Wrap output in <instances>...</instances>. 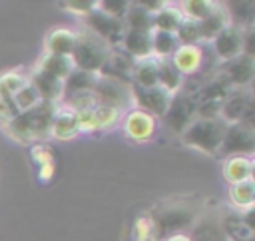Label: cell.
<instances>
[{
	"label": "cell",
	"mask_w": 255,
	"mask_h": 241,
	"mask_svg": "<svg viewBox=\"0 0 255 241\" xmlns=\"http://www.w3.org/2000/svg\"><path fill=\"white\" fill-rule=\"evenodd\" d=\"M30 155H32V159H34L38 165H40V163H46V161H54L50 147H46V145H42V143H36V145H32V151H30Z\"/></svg>",
	"instance_id": "obj_41"
},
{
	"label": "cell",
	"mask_w": 255,
	"mask_h": 241,
	"mask_svg": "<svg viewBox=\"0 0 255 241\" xmlns=\"http://www.w3.org/2000/svg\"><path fill=\"white\" fill-rule=\"evenodd\" d=\"M251 211L245 213H229L221 215V227L227 237V241H253V223H251Z\"/></svg>",
	"instance_id": "obj_15"
},
{
	"label": "cell",
	"mask_w": 255,
	"mask_h": 241,
	"mask_svg": "<svg viewBox=\"0 0 255 241\" xmlns=\"http://www.w3.org/2000/svg\"><path fill=\"white\" fill-rule=\"evenodd\" d=\"M159 241H191V237H189V233H171V235L161 237Z\"/></svg>",
	"instance_id": "obj_43"
},
{
	"label": "cell",
	"mask_w": 255,
	"mask_h": 241,
	"mask_svg": "<svg viewBox=\"0 0 255 241\" xmlns=\"http://www.w3.org/2000/svg\"><path fill=\"white\" fill-rule=\"evenodd\" d=\"M169 60L183 78H189V76H195L203 68L205 52L201 44H179Z\"/></svg>",
	"instance_id": "obj_14"
},
{
	"label": "cell",
	"mask_w": 255,
	"mask_h": 241,
	"mask_svg": "<svg viewBox=\"0 0 255 241\" xmlns=\"http://www.w3.org/2000/svg\"><path fill=\"white\" fill-rule=\"evenodd\" d=\"M129 239L131 241H159V231L149 215V211L139 213L133 223H131V231H129Z\"/></svg>",
	"instance_id": "obj_27"
},
{
	"label": "cell",
	"mask_w": 255,
	"mask_h": 241,
	"mask_svg": "<svg viewBox=\"0 0 255 241\" xmlns=\"http://www.w3.org/2000/svg\"><path fill=\"white\" fill-rule=\"evenodd\" d=\"M98 80V74L92 72H82L74 70L66 80H64V94H74V92H84V90H94V84ZM64 96V98H66Z\"/></svg>",
	"instance_id": "obj_34"
},
{
	"label": "cell",
	"mask_w": 255,
	"mask_h": 241,
	"mask_svg": "<svg viewBox=\"0 0 255 241\" xmlns=\"http://www.w3.org/2000/svg\"><path fill=\"white\" fill-rule=\"evenodd\" d=\"M129 6H131L129 0H102V2H98V10H102L104 14L112 16L116 20H124Z\"/></svg>",
	"instance_id": "obj_39"
},
{
	"label": "cell",
	"mask_w": 255,
	"mask_h": 241,
	"mask_svg": "<svg viewBox=\"0 0 255 241\" xmlns=\"http://www.w3.org/2000/svg\"><path fill=\"white\" fill-rule=\"evenodd\" d=\"M84 28H88L92 34L102 38L110 48H120L124 32H126V26H124L122 20H116V18L108 16L98 8L84 18Z\"/></svg>",
	"instance_id": "obj_9"
},
{
	"label": "cell",
	"mask_w": 255,
	"mask_h": 241,
	"mask_svg": "<svg viewBox=\"0 0 255 241\" xmlns=\"http://www.w3.org/2000/svg\"><path fill=\"white\" fill-rule=\"evenodd\" d=\"M60 6L68 14L86 18L88 14H92L98 8V0H66V2H60Z\"/></svg>",
	"instance_id": "obj_38"
},
{
	"label": "cell",
	"mask_w": 255,
	"mask_h": 241,
	"mask_svg": "<svg viewBox=\"0 0 255 241\" xmlns=\"http://www.w3.org/2000/svg\"><path fill=\"white\" fill-rule=\"evenodd\" d=\"M16 108L12 104V100H6V98H0V127L6 125L10 120H14L16 116Z\"/></svg>",
	"instance_id": "obj_40"
},
{
	"label": "cell",
	"mask_w": 255,
	"mask_h": 241,
	"mask_svg": "<svg viewBox=\"0 0 255 241\" xmlns=\"http://www.w3.org/2000/svg\"><path fill=\"white\" fill-rule=\"evenodd\" d=\"M74 46H76V30L68 26H56L44 38V54L72 58Z\"/></svg>",
	"instance_id": "obj_18"
},
{
	"label": "cell",
	"mask_w": 255,
	"mask_h": 241,
	"mask_svg": "<svg viewBox=\"0 0 255 241\" xmlns=\"http://www.w3.org/2000/svg\"><path fill=\"white\" fill-rule=\"evenodd\" d=\"M201 211L203 207L195 199H165L149 209V215L159 237H165L171 233H187V229H191L199 219Z\"/></svg>",
	"instance_id": "obj_2"
},
{
	"label": "cell",
	"mask_w": 255,
	"mask_h": 241,
	"mask_svg": "<svg viewBox=\"0 0 255 241\" xmlns=\"http://www.w3.org/2000/svg\"><path fill=\"white\" fill-rule=\"evenodd\" d=\"M110 50L112 48L102 38L92 34L88 28H82V30H76V46L72 52V62L76 70L100 74L108 60Z\"/></svg>",
	"instance_id": "obj_4"
},
{
	"label": "cell",
	"mask_w": 255,
	"mask_h": 241,
	"mask_svg": "<svg viewBox=\"0 0 255 241\" xmlns=\"http://www.w3.org/2000/svg\"><path fill=\"white\" fill-rule=\"evenodd\" d=\"M251 110H253V98L251 90H233L221 104V120L225 123H235V121H247L251 123Z\"/></svg>",
	"instance_id": "obj_11"
},
{
	"label": "cell",
	"mask_w": 255,
	"mask_h": 241,
	"mask_svg": "<svg viewBox=\"0 0 255 241\" xmlns=\"http://www.w3.org/2000/svg\"><path fill=\"white\" fill-rule=\"evenodd\" d=\"M183 16L177 8L175 2H167L155 16H153V30H159V32H169V34H175L177 26L181 24Z\"/></svg>",
	"instance_id": "obj_28"
},
{
	"label": "cell",
	"mask_w": 255,
	"mask_h": 241,
	"mask_svg": "<svg viewBox=\"0 0 255 241\" xmlns=\"http://www.w3.org/2000/svg\"><path fill=\"white\" fill-rule=\"evenodd\" d=\"M137 4H139V6H141L149 16H155V14H157V12L167 4V0H139Z\"/></svg>",
	"instance_id": "obj_42"
},
{
	"label": "cell",
	"mask_w": 255,
	"mask_h": 241,
	"mask_svg": "<svg viewBox=\"0 0 255 241\" xmlns=\"http://www.w3.org/2000/svg\"><path fill=\"white\" fill-rule=\"evenodd\" d=\"M195 110H197V102H195V94L189 92H177L165 112V121L167 125L181 133L193 120H195Z\"/></svg>",
	"instance_id": "obj_10"
},
{
	"label": "cell",
	"mask_w": 255,
	"mask_h": 241,
	"mask_svg": "<svg viewBox=\"0 0 255 241\" xmlns=\"http://www.w3.org/2000/svg\"><path fill=\"white\" fill-rule=\"evenodd\" d=\"M129 88H131V84L98 74V80L94 84V94L98 98V104L128 112V108L131 106V90Z\"/></svg>",
	"instance_id": "obj_7"
},
{
	"label": "cell",
	"mask_w": 255,
	"mask_h": 241,
	"mask_svg": "<svg viewBox=\"0 0 255 241\" xmlns=\"http://www.w3.org/2000/svg\"><path fill=\"white\" fill-rule=\"evenodd\" d=\"M253 149H255L253 123H247V121L227 123L219 153H223L225 157H229V155H253Z\"/></svg>",
	"instance_id": "obj_6"
},
{
	"label": "cell",
	"mask_w": 255,
	"mask_h": 241,
	"mask_svg": "<svg viewBox=\"0 0 255 241\" xmlns=\"http://www.w3.org/2000/svg\"><path fill=\"white\" fill-rule=\"evenodd\" d=\"M179 42L175 38V34L169 32H159L153 30L151 32V56L157 60H169L173 56V52L177 50Z\"/></svg>",
	"instance_id": "obj_30"
},
{
	"label": "cell",
	"mask_w": 255,
	"mask_h": 241,
	"mask_svg": "<svg viewBox=\"0 0 255 241\" xmlns=\"http://www.w3.org/2000/svg\"><path fill=\"white\" fill-rule=\"evenodd\" d=\"M120 123H122L124 137L133 143H147L155 137V131H157V118L137 108H129L128 112H124V118Z\"/></svg>",
	"instance_id": "obj_5"
},
{
	"label": "cell",
	"mask_w": 255,
	"mask_h": 241,
	"mask_svg": "<svg viewBox=\"0 0 255 241\" xmlns=\"http://www.w3.org/2000/svg\"><path fill=\"white\" fill-rule=\"evenodd\" d=\"M253 167H255V161L251 155H229L221 163V173H223V179L231 185L245 179H253Z\"/></svg>",
	"instance_id": "obj_20"
},
{
	"label": "cell",
	"mask_w": 255,
	"mask_h": 241,
	"mask_svg": "<svg viewBox=\"0 0 255 241\" xmlns=\"http://www.w3.org/2000/svg\"><path fill=\"white\" fill-rule=\"evenodd\" d=\"M131 86H137V88L157 86V58L149 56V58H141L133 62Z\"/></svg>",
	"instance_id": "obj_25"
},
{
	"label": "cell",
	"mask_w": 255,
	"mask_h": 241,
	"mask_svg": "<svg viewBox=\"0 0 255 241\" xmlns=\"http://www.w3.org/2000/svg\"><path fill=\"white\" fill-rule=\"evenodd\" d=\"M227 123L221 118H195L181 133L183 145L205 153V155H217L223 135H225Z\"/></svg>",
	"instance_id": "obj_3"
},
{
	"label": "cell",
	"mask_w": 255,
	"mask_h": 241,
	"mask_svg": "<svg viewBox=\"0 0 255 241\" xmlns=\"http://www.w3.org/2000/svg\"><path fill=\"white\" fill-rule=\"evenodd\" d=\"M126 30H137V32H153V16H149L137 2H131L128 14L124 16Z\"/></svg>",
	"instance_id": "obj_31"
},
{
	"label": "cell",
	"mask_w": 255,
	"mask_h": 241,
	"mask_svg": "<svg viewBox=\"0 0 255 241\" xmlns=\"http://www.w3.org/2000/svg\"><path fill=\"white\" fill-rule=\"evenodd\" d=\"M50 135L54 139H60V141H70V139L78 137L80 127H78L76 112L70 110L68 106L60 104L54 118H52V123H50Z\"/></svg>",
	"instance_id": "obj_17"
},
{
	"label": "cell",
	"mask_w": 255,
	"mask_h": 241,
	"mask_svg": "<svg viewBox=\"0 0 255 241\" xmlns=\"http://www.w3.org/2000/svg\"><path fill=\"white\" fill-rule=\"evenodd\" d=\"M120 50L126 52L133 60L149 58L151 56V32H137V30H126Z\"/></svg>",
	"instance_id": "obj_21"
},
{
	"label": "cell",
	"mask_w": 255,
	"mask_h": 241,
	"mask_svg": "<svg viewBox=\"0 0 255 241\" xmlns=\"http://www.w3.org/2000/svg\"><path fill=\"white\" fill-rule=\"evenodd\" d=\"M243 34H245V30L239 26H233V24H229L225 30H221L211 40L215 56L221 62H229V60L241 56L243 54Z\"/></svg>",
	"instance_id": "obj_13"
},
{
	"label": "cell",
	"mask_w": 255,
	"mask_h": 241,
	"mask_svg": "<svg viewBox=\"0 0 255 241\" xmlns=\"http://www.w3.org/2000/svg\"><path fill=\"white\" fill-rule=\"evenodd\" d=\"M60 104L42 102L28 112H18L2 129L18 143H40L50 135V123Z\"/></svg>",
	"instance_id": "obj_1"
},
{
	"label": "cell",
	"mask_w": 255,
	"mask_h": 241,
	"mask_svg": "<svg viewBox=\"0 0 255 241\" xmlns=\"http://www.w3.org/2000/svg\"><path fill=\"white\" fill-rule=\"evenodd\" d=\"M28 80L30 84L36 88V92L40 94L42 102H50V104H62L64 102V82L62 80H56L44 72H38V70H32L28 74Z\"/></svg>",
	"instance_id": "obj_19"
},
{
	"label": "cell",
	"mask_w": 255,
	"mask_h": 241,
	"mask_svg": "<svg viewBox=\"0 0 255 241\" xmlns=\"http://www.w3.org/2000/svg\"><path fill=\"white\" fill-rule=\"evenodd\" d=\"M175 38L179 44H201V32H199V22L183 18L181 24L175 30Z\"/></svg>",
	"instance_id": "obj_37"
},
{
	"label": "cell",
	"mask_w": 255,
	"mask_h": 241,
	"mask_svg": "<svg viewBox=\"0 0 255 241\" xmlns=\"http://www.w3.org/2000/svg\"><path fill=\"white\" fill-rule=\"evenodd\" d=\"M34 70H38V72H44V74H48V76H52V78H56V80H66L74 70H76V66H74V62H72V58L70 56H54V54H42L40 58H38V62L34 64Z\"/></svg>",
	"instance_id": "obj_22"
},
{
	"label": "cell",
	"mask_w": 255,
	"mask_h": 241,
	"mask_svg": "<svg viewBox=\"0 0 255 241\" xmlns=\"http://www.w3.org/2000/svg\"><path fill=\"white\" fill-rule=\"evenodd\" d=\"M28 84V74L22 70H8L0 74V98L12 100V96Z\"/></svg>",
	"instance_id": "obj_33"
},
{
	"label": "cell",
	"mask_w": 255,
	"mask_h": 241,
	"mask_svg": "<svg viewBox=\"0 0 255 241\" xmlns=\"http://www.w3.org/2000/svg\"><path fill=\"white\" fill-rule=\"evenodd\" d=\"M122 118H124V112L118 110V108L104 106V104H98V106L94 108V120H96V127H98V131L114 129L116 125H120Z\"/></svg>",
	"instance_id": "obj_32"
},
{
	"label": "cell",
	"mask_w": 255,
	"mask_h": 241,
	"mask_svg": "<svg viewBox=\"0 0 255 241\" xmlns=\"http://www.w3.org/2000/svg\"><path fill=\"white\" fill-rule=\"evenodd\" d=\"M217 2L215 0H183L177 2V8L181 12L183 18L193 20V22H203L213 10H215Z\"/></svg>",
	"instance_id": "obj_29"
},
{
	"label": "cell",
	"mask_w": 255,
	"mask_h": 241,
	"mask_svg": "<svg viewBox=\"0 0 255 241\" xmlns=\"http://www.w3.org/2000/svg\"><path fill=\"white\" fill-rule=\"evenodd\" d=\"M129 90H131V106L151 114L153 118H163L173 96H175V94L163 90L161 86H151V88L131 86Z\"/></svg>",
	"instance_id": "obj_8"
},
{
	"label": "cell",
	"mask_w": 255,
	"mask_h": 241,
	"mask_svg": "<svg viewBox=\"0 0 255 241\" xmlns=\"http://www.w3.org/2000/svg\"><path fill=\"white\" fill-rule=\"evenodd\" d=\"M183 84L185 78L175 70L171 60H157V86L171 94H177L183 90Z\"/></svg>",
	"instance_id": "obj_26"
},
{
	"label": "cell",
	"mask_w": 255,
	"mask_h": 241,
	"mask_svg": "<svg viewBox=\"0 0 255 241\" xmlns=\"http://www.w3.org/2000/svg\"><path fill=\"white\" fill-rule=\"evenodd\" d=\"M189 237L191 241H227L223 227H221V215L203 209L199 219L191 227Z\"/></svg>",
	"instance_id": "obj_16"
},
{
	"label": "cell",
	"mask_w": 255,
	"mask_h": 241,
	"mask_svg": "<svg viewBox=\"0 0 255 241\" xmlns=\"http://www.w3.org/2000/svg\"><path fill=\"white\" fill-rule=\"evenodd\" d=\"M231 24L239 26L243 30L251 28L253 24V2H233V4H225Z\"/></svg>",
	"instance_id": "obj_35"
},
{
	"label": "cell",
	"mask_w": 255,
	"mask_h": 241,
	"mask_svg": "<svg viewBox=\"0 0 255 241\" xmlns=\"http://www.w3.org/2000/svg\"><path fill=\"white\" fill-rule=\"evenodd\" d=\"M227 195H229V203L239 213L251 211L253 203H255V179H245V181H239V183H231L229 189H227Z\"/></svg>",
	"instance_id": "obj_24"
},
{
	"label": "cell",
	"mask_w": 255,
	"mask_h": 241,
	"mask_svg": "<svg viewBox=\"0 0 255 241\" xmlns=\"http://www.w3.org/2000/svg\"><path fill=\"white\" fill-rule=\"evenodd\" d=\"M253 72H255V60L245 54H241L229 62H223V66H221V76L227 80V84L233 90L249 88L253 82Z\"/></svg>",
	"instance_id": "obj_12"
},
{
	"label": "cell",
	"mask_w": 255,
	"mask_h": 241,
	"mask_svg": "<svg viewBox=\"0 0 255 241\" xmlns=\"http://www.w3.org/2000/svg\"><path fill=\"white\" fill-rule=\"evenodd\" d=\"M12 104H14L16 112H28V110L36 108L38 104H42V98H40V94L36 92V88H34V86L30 84V80H28V84L22 86V88L12 96Z\"/></svg>",
	"instance_id": "obj_36"
},
{
	"label": "cell",
	"mask_w": 255,
	"mask_h": 241,
	"mask_svg": "<svg viewBox=\"0 0 255 241\" xmlns=\"http://www.w3.org/2000/svg\"><path fill=\"white\" fill-rule=\"evenodd\" d=\"M229 24H231V18H229L227 6H225L223 2H217L215 10H213L203 22H199L201 42H211V40H213L221 30H225Z\"/></svg>",
	"instance_id": "obj_23"
}]
</instances>
